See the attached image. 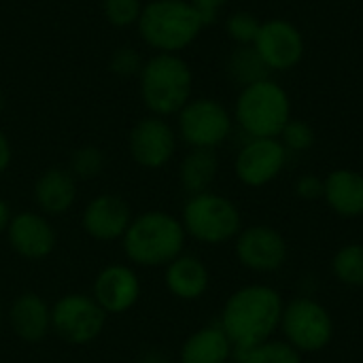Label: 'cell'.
Instances as JSON below:
<instances>
[{
  "label": "cell",
  "instance_id": "obj_2",
  "mask_svg": "<svg viewBox=\"0 0 363 363\" xmlns=\"http://www.w3.org/2000/svg\"><path fill=\"white\" fill-rule=\"evenodd\" d=\"M187 234L179 217L166 211H145L132 217L121 249L134 268H164L185 253Z\"/></svg>",
  "mask_w": 363,
  "mask_h": 363
},
{
  "label": "cell",
  "instance_id": "obj_16",
  "mask_svg": "<svg viewBox=\"0 0 363 363\" xmlns=\"http://www.w3.org/2000/svg\"><path fill=\"white\" fill-rule=\"evenodd\" d=\"M132 217V208L121 196L98 194L85 204L81 228L96 242H115L123 238Z\"/></svg>",
  "mask_w": 363,
  "mask_h": 363
},
{
  "label": "cell",
  "instance_id": "obj_27",
  "mask_svg": "<svg viewBox=\"0 0 363 363\" xmlns=\"http://www.w3.org/2000/svg\"><path fill=\"white\" fill-rule=\"evenodd\" d=\"M262 21L251 11H234L225 19V32L236 45H253Z\"/></svg>",
  "mask_w": 363,
  "mask_h": 363
},
{
  "label": "cell",
  "instance_id": "obj_8",
  "mask_svg": "<svg viewBox=\"0 0 363 363\" xmlns=\"http://www.w3.org/2000/svg\"><path fill=\"white\" fill-rule=\"evenodd\" d=\"M108 315L87 294H64L51 304V332L70 347L96 342L106 325Z\"/></svg>",
  "mask_w": 363,
  "mask_h": 363
},
{
  "label": "cell",
  "instance_id": "obj_24",
  "mask_svg": "<svg viewBox=\"0 0 363 363\" xmlns=\"http://www.w3.org/2000/svg\"><path fill=\"white\" fill-rule=\"evenodd\" d=\"M234 359L236 363H304V355L287 340L270 338L249 349H236Z\"/></svg>",
  "mask_w": 363,
  "mask_h": 363
},
{
  "label": "cell",
  "instance_id": "obj_25",
  "mask_svg": "<svg viewBox=\"0 0 363 363\" xmlns=\"http://www.w3.org/2000/svg\"><path fill=\"white\" fill-rule=\"evenodd\" d=\"M330 268L340 285L363 289V242L342 245L334 253Z\"/></svg>",
  "mask_w": 363,
  "mask_h": 363
},
{
  "label": "cell",
  "instance_id": "obj_31",
  "mask_svg": "<svg viewBox=\"0 0 363 363\" xmlns=\"http://www.w3.org/2000/svg\"><path fill=\"white\" fill-rule=\"evenodd\" d=\"M294 189L300 200H306V202L323 200V179L317 174H302L296 181Z\"/></svg>",
  "mask_w": 363,
  "mask_h": 363
},
{
  "label": "cell",
  "instance_id": "obj_33",
  "mask_svg": "<svg viewBox=\"0 0 363 363\" xmlns=\"http://www.w3.org/2000/svg\"><path fill=\"white\" fill-rule=\"evenodd\" d=\"M11 160H13V147H11V140L6 138V134L0 130V174H4L11 166Z\"/></svg>",
  "mask_w": 363,
  "mask_h": 363
},
{
  "label": "cell",
  "instance_id": "obj_9",
  "mask_svg": "<svg viewBox=\"0 0 363 363\" xmlns=\"http://www.w3.org/2000/svg\"><path fill=\"white\" fill-rule=\"evenodd\" d=\"M234 128V115L215 98H191L177 115V136L189 149H217Z\"/></svg>",
  "mask_w": 363,
  "mask_h": 363
},
{
  "label": "cell",
  "instance_id": "obj_7",
  "mask_svg": "<svg viewBox=\"0 0 363 363\" xmlns=\"http://www.w3.org/2000/svg\"><path fill=\"white\" fill-rule=\"evenodd\" d=\"M279 330L283 332V340L302 355L325 351L336 334L332 313L308 296L294 298L285 304Z\"/></svg>",
  "mask_w": 363,
  "mask_h": 363
},
{
  "label": "cell",
  "instance_id": "obj_6",
  "mask_svg": "<svg viewBox=\"0 0 363 363\" xmlns=\"http://www.w3.org/2000/svg\"><path fill=\"white\" fill-rule=\"evenodd\" d=\"M179 219L185 228L187 238H194L196 242L206 247L234 242L238 232L245 228L236 202L215 191L189 196Z\"/></svg>",
  "mask_w": 363,
  "mask_h": 363
},
{
  "label": "cell",
  "instance_id": "obj_35",
  "mask_svg": "<svg viewBox=\"0 0 363 363\" xmlns=\"http://www.w3.org/2000/svg\"><path fill=\"white\" fill-rule=\"evenodd\" d=\"M4 104H6V100H4V94L0 91V115L4 113Z\"/></svg>",
  "mask_w": 363,
  "mask_h": 363
},
{
  "label": "cell",
  "instance_id": "obj_21",
  "mask_svg": "<svg viewBox=\"0 0 363 363\" xmlns=\"http://www.w3.org/2000/svg\"><path fill=\"white\" fill-rule=\"evenodd\" d=\"M234 351L236 349L221 325H204L183 340L179 363H230Z\"/></svg>",
  "mask_w": 363,
  "mask_h": 363
},
{
  "label": "cell",
  "instance_id": "obj_28",
  "mask_svg": "<svg viewBox=\"0 0 363 363\" xmlns=\"http://www.w3.org/2000/svg\"><path fill=\"white\" fill-rule=\"evenodd\" d=\"M279 140L289 153H304L315 145V130L308 121L304 119H289L287 125L283 128Z\"/></svg>",
  "mask_w": 363,
  "mask_h": 363
},
{
  "label": "cell",
  "instance_id": "obj_4",
  "mask_svg": "<svg viewBox=\"0 0 363 363\" xmlns=\"http://www.w3.org/2000/svg\"><path fill=\"white\" fill-rule=\"evenodd\" d=\"M140 98L149 115L170 117L191 100L194 72L179 53H153L138 74Z\"/></svg>",
  "mask_w": 363,
  "mask_h": 363
},
{
  "label": "cell",
  "instance_id": "obj_29",
  "mask_svg": "<svg viewBox=\"0 0 363 363\" xmlns=\"http://www.w3.org/2000/svg\"><path fill=\"white\" fill-rule=\"evenodd\" d=\"M102 13L106 21L115 28L136 26L143 13L140 0H102Z\"/></svg>",
  "mask_w": 363,
  "mask_h": 363
},
{
  "label": "cell",
  "instance_id": "obj_30",
  "mask_svg": "<svg viewBox=\"0 0 363 363\" xmlns=\"http://www.w3.org/2000/svg\"><path fill=\"white\" fill-rule=\"evenodd\" d=\"M143 64H145V60H143L140 53H138L134 47H130V45L117 47V49L111 53V57H108V70H111L115 77H123V79H130V77L140 74Z\"/></svg>",
  "mask_w": 363,
  "mask_h": 363
},
{
  "label": "cell",
  "instance_id": "obj_5",
  "mask_svg": "<svg viewBox=\"0 0 363 363\" xmlns=\"http://www.w3.org/2000/svg\"><path fill=\"white\" fill-rule=\"evenodd\" d=\"M291 119V98L274 79L242 87L234 104V121L249 138H279Z\"/></svg>",
  "mask_w": 363,
  "mask_h": 363
},
{
  "label": "cell",
  "instance_id": "obj_3",
  "mask_svg": "<svg viewBox=\"0 0 363 363\" xmlns=\"http://www.w3.org/2000/svg\"><path fill=\"white\" fill-rule=\"evenodd\" d=\"M136 28L155 53H181L200 36L206 21L189 0H151L143 4Z\"/></svg>",
  "mask_w": 363,
  "mask_h": 363
},
{
  "label": "cell",
  "instance_id": "obj_23",
  "mask_svg": "<svg viewBox=\"0 0 363 363\" xmlns=\"http://www.w3.org/2000/svg\"><path fill=\"white\" fill-rule=\"evenodd\" d=\"M225 70H228V77L236 85H240V89L270 79V72H272L253 45H236V49L230 53L225 62Z\"/></svg>",
  "mask_w": 363,
  "mask_h": 363
},
{
  "label": "cell",
  "instance_id": "obj_32",
  "mask_svg": "<svg viewBox=\"0 0 363 363\" xmlns=\"http://www.w3.org/2000/svg\"><path fill=\"white\" fill-rule=\"evenodd\" d=\"M196 9H198V13L204 17V21H206V26L208 23H213L215 19H217V13L228 4V0H189Z\"/></svg>",
  "mask_w": 363,
  "mask_h": 363
},
{
  "label": "cell",
  "instance_id": "obj_20",
  "mask_svg": "<svg viewBox=\"0 0 363 363\" xmlns=\"http://www.w3.org/2000/svg\"><path fill=\"white\" fill-rule=\"evenodd\" d=\"M323 200L342 219L363 217V174L353 168H336L323 179Z\"/></svg>",
  "mask_w": 363,
  "mask_h": 363
},
{
  "label": "cell",
  "instance_id": "obj_19",
  "mask_svg": "<svg viewBox=\"0 0 363 363\" xmlns=\"http://www.w3.org/2000/svg\"><path fill=\"white\" fill-rule=\"evenodd\" d=\"M164 285L172 298L181 302H198L211 287V270L198 255L181 253L164 266Z\"/></svg>",
  "mask_w": 363,
  "mask_h": 363
},
{
  "label": "cell",
  "instance_id": "obj_1",
  "mask_svg": "<svg viewBox=\"0 0 363 363\" xmlns=\"http://www.w3.org/2000/svg\"><path fill=\"white\" fill-rule=\"evenodd\" d=\"M285 302L272 285L251 283L230 294L219 325L234 349H249L274 338L281 328Z\"/></svg>",
  "mask_w": 363,
  "mask_h": 363
},
{
  "label": "cell",
  "instance_id": "obj_36",
  "mask_svg": "<svg viewBox=\"0 0 363 363\" xmlns=\"http://www.w3.org/2000/svg\"><path fill=\"white\" fill-rule=\"evenodd\" d=\"M4 317H6V311H4V306H2V302H0V325H2V321H4Z\"/></svg>",
  "mask_w": 363,
  "mask_h": 363
},
{
  "label": "cell",
  "instance_id": "obj_15",
  "mask_svg": "<svg viewBox=\"0 0 363 363\" xmlns=\"http://www.w3.org/2000/svg\"><path fill=\"white\" fill-rule=\"evenodd\" d=\"M4 236L11 251L26 262H43L57 247V232L51 219L38 211H21L13 215Z\"/></svg>",
  "mask_w": 363,
  "mask_h": 363
},
{
  "label": "cell",
  "instance_id": "obj_22",
  "mask_svg": "<svg viewBox=\"0 0 363 363\" xmlns=\"http://www.w3.org/2000/svg\"><path fill=\"white\" fill-rule=\"evenodd\" d=\"M219 174V155L215 149H189L179 164V183L187 196L211 191Z\"/></svg>",
  "mask_w": 363,
  "mask_h": 363
},
{
  "label": "cell",
  "instance_id": "obj_13",
  "mask_svg": "<svg viewBox=\"0 0 363 363\" xmlns=\"http://www.w3.org/2000/svg\"><path fill=\"white\" fill-rule=\"evenodd\" d=\"M143 296V283L134 266L130 264H108L104 266L91 285V298L108 315L130 313Z\"/></svg>",
  "mask_w": 363,
  "mask_h": 363
},
{
  "label": "cell",
  "instance_id": "obj_11",
  "mask_svg": "<svg viewBox=\"0 0 363 363\" xmlns=\"http://www.w3.org/2000/svg\"><path fill=\"white\" fill-rule=\"evenodd\" d=\"M289 160V151L279 138H249L234 160L236 179L251 189L270 185L281 177Z\"/></svg>",
  "mask_w": 363,
  "mask_h": 363
},
{
  "label": "cell",
  "instance_id": "obj_10",
  "mask_svg": "<svg viewBox=\"0 0 363 363\" xmlns=\"http://www.w3.org/2000/svg\"><path fill=\"white\" fill-rule=\"evenodd\" d=\"M234 255L245 270L272 274L287 264L289 245L277 228L268 223H253L242 228L234 238Z\"/></svg>",
  "mask_w": 363,
  "mask_h": 363
},
{
  "label": "cell",
  "instance_id": "obj_26",
  "mask_svg": "<svg viewBox=\"0 0 363 363\" xmlns=\"http://www.w3.org/2000/svg\"><path fill=\"white\" fill-rule=\"evenodd\" d=\"M104 166H106L104 151L96 145H83L70 155L68 170L77 181H91L104 170Z\"/></svg>",
  "mask_w": 363,
  "mask_h": 363
},
{
  "label": "cell",
  "instance_id": "obj_12",
  "mask_svg": "<svg viewBox=\"0 0 363 363\" xmlns=\"http://www.w3.org/2000/svg\"><path fill=\"white\" fill-rule=\"evenodd\" d=\"M179 136L177 130L164 117H143L134 123L128 136L130 157L145 170H160L177 153Z\"/></svg>",
  "mask_w": 363,
  "mask_h": 363
},
{
  "label": "cell",
  "instance_id": "obj_14",
  "mask_svg": "<svg viewBox=\"0 0 363 363\" xmlns=\"http://www.w3.org/2000/svg\"><path fill=\"white\" fill-rule=\"evenodd\" d=\"M253 47L264 57L268 68L279 72L294 70L302 62L306 51V43L300 28L287 19L262 21Z\"/></svg>",
  "mask_w": 363,
  "mask_h": 363
},
{
  "label": "cell",
  "instance_id": "obj_34",
  "mask_svg": "<svg viewBox=\"0 0 363 363\" xmlns=\"http://www.w3.org/2000/svg\"><path fill=\"white\" fill-rule=\"evenodd\" d=\"M13 213H11V206L6 204V200L0 198V236L6 234V228H9V221H11Z\"/></svg>",
  "mask_w": 363,
  "mask_h": 363
},
{
  "label": "cell",
  "instance_id": "obj_18",
  "mask_svg": "<svg viewBox=\"0 0 363 363\" xmlns=\"http://www.w3.org/2000/svg\"><path fill=\"white\" fill-rule=\"evenodd\" d=\"M79 196V185L77 179L68 168H47L38 174L32 187V198L45 217H62L68 211H72L74 202Z\"/></svg>",
  "mask_w": 363,
  "mask_h": 363
},
{
  "label": "cell",
  "instance_id": "obj_17",
  "mask_svg": "<svg viewBox=\"0 0 363 363\" xmlns=\"http://www.w3.org/2000/svg\"><path fill=\"white\" fill-rule=\"evenodd\" d=\"M6 321L19 340L38 345L51 334V304L36 291H23L11 302Z\"/></svg>",
  "mask_w": 363,
  "mask_h": 363
}]
</instances>
